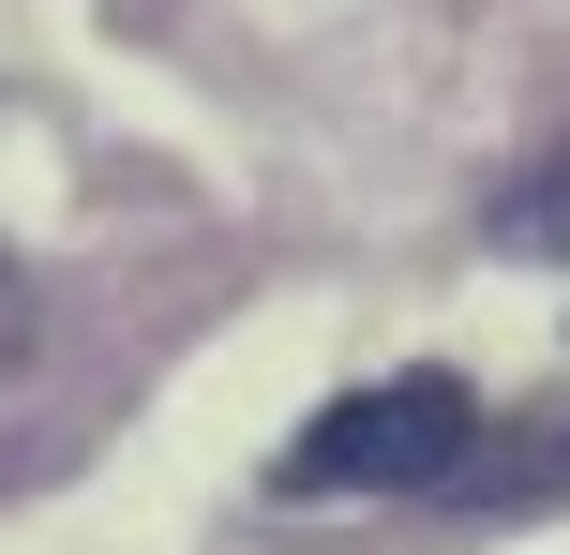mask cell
Instances as JSON below:
<instances>
[{"label": "cell", "instance_id": "cell-1", "mask_svg": "<svg viewBox=\"0 0 570 555\" xmlns=\"http://www.w3.org/2000/svg\"><path fill=\"white\" fill-rule=\"evenodd\" d=\"M481 450H495L481 390H465L451 360H421V376H375V390H345V406H315L301 436H285V496H451Z\"/></svg>", "mask_w": 570, "mask_h": 555}, {"label": "cell", "instance_id": "cell-2", "mask_svg": "<svg viewBox=\"0 0 570 555\" xmlns=\"http://www.w3.org/2000/svg\"><path fill=\"white\" fill-rule=\"evenodd\" d=\"M495 240H511V256H570V150H541V166L495 196Z\"/></svg>", "mask_w": 570, "mask_h": 555}]
</instances>
